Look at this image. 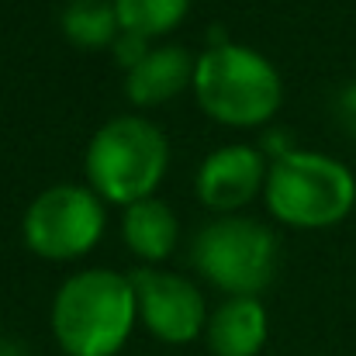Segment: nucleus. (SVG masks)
Segmentation results:
<instances>
[{
  "label": "nucleus",
  "instance_id": "nucleus-1",
  "mask_svg": "<svg viewBox=\"0 0 356 356\" xmlns=\"http://www.w3.org/2000/svg\"><path fill=\"white\" fill-rule=\"evenodd\" d=\"M138 318L131 277L94 266L73 273L52 301V336L66 356H115Z\"/></svg>",
  "mask_w": 356,
  "mask_h": 356
},
{
  "label": "nucleus",
  "instance_id": "nucleus-2",
  "mask_svg": "<svg viewBox=\"0 0 356 356\" xmlns=\"http://www.w3.org/2000/svg\"><path fill=\"white\" fill-rule=\"evenodd\" d=\"M194 94L208 118L229 128H256L280 111L284 83L277 66L236 42L211 45L194 66Z\"/></svg>",
  "mask_w": 356,
  "mask_h": 356
},
{
  "label": "nucleus",
  "instance_id": "nucleus-3",
  "mask_svg": "<svg viewBox=\"0 0 356 356\" xmlns=\"http://www.w3.org/2000/svg\"><path fill=\"white\" fill-rule=\"evenodd\" d=\"M266 208L291 229H332L356 204V177L325 152L291 149L266 166Z\"/></svg>",
  "mask_w": 356,
  "mask_h": 356
},
{
  "label": "nucleus",
  "instance_id": "nucleus-4",
  "mask_svg": "<svg viewBox=\"0 0 356 356\" xmlns=\"http://www.w3.org/2000/svg\"><path fill=\"white\" fill-rule=\"evenodd\" d=\"M170 166L166 135L138 115L111 118L97 128L87 145V180L90 191L111 204H135L152 197Z\"/></svg>",
  "mask_w": 356,
  "mask_h": 356
},
{
  "label": "nucleus",
  "instance_id": "nucleus-5",
  "mask_svg": "<svg viewBox=\"0 0 356 356\" xmlns=\"http://www.w3.org/2000/svg\"><path fill=\"white\" fill-rule=\"evenodd\" d=\"M194 266L232 298H256L277 273V238L252 218H218L194 242Z\"/></svg>",
  "mask_w": 356,
  "mask_h": 356
},
{
  "label": "nucleus",
  "instance_id": "nucleus-6",
  "mask_svg": "<svg viewBox=\"0 0 356 356\" xmlns=\"http://www.w3.org/2000/svg\"><path fill=\"white\" fill-rule=\"evenodd\" d=\"M24 242L42 259H80L104 236V204L90 187L59 184L24 211Z\"/></svg>",
  "mask_w": 356,
  "mask_h": 356
},
{
  "label": "nucleus",
  "instance_id": "nucleus-7",
  "mask_svg": "<svg viewBox=\"0 0 356 356\" xmlns=\"http://www.w3.org/2000/svg\"><path fill=\"white\" fill-rule=\"evenodd\" d=\"M131 287L138 301V318L159 343L187 346L201 336L204 298L187 277L142 266L131 273Z\"/></svg>",
  "mask_w": 356,
  "mask_h": 356
},
{
  "label": "nucleus",
  "instance_id": "nucleus-8",
  "mask_svg": "<svg viewBox=\"0 0 356 356\" xmlns=\"http://www.w3.org/2000/svg\"><path fill=\"white\" fill-rule=\"evenodd\" d=\"M263 184H266V163L263 152L252 145L215 149L197 170V197L215 211L245 208Z\"/></svg>",
  "mask_w": 356,
  "mask_h": 356
},
{
  "label": "nucleus",
  "instance_id": "nucleus-9",
  "mask_svg": "<svg viewBox=\"0 0 356 356\" xmlns=\"http://www.w3.org/2000/svg\"><path fill=\"white\" fill-rule=\"evenodd\" d=\"M194 59L180 45H159L149 49L131 70H128V101L135 108H156L177 97L184 87L194 83Z\"/></svg>",
  "mask_w": 356,
  "mask_h": 356
},
{
  "label": "nucleus",
  "instance_id": "nucleus-10",
  "mask_svg": "<svg viewBox=\"0 0 356 356\" xmlns=\"http://www.w3.org/2000/svg\"><path fill=\"white\" fill-rule=\"evenodd\" d=\"M266 343V312L256 298H229L208 318V346L215 356H256Z\"/></svg>",
  "mask_w": 356,
  "mask_h": 356
},
{
  "label": "nucleus",
  "instance_id": "nucleus-11",
  "mask_svg": "<svg viewBox=\"0 0 356 356\" xmlns=\"http://www.w3.org/2000/svg\"><path fill=\"white\" fill-rule=\"evenodd\" d=\"M124 242L145 263L166 259L177 245V215L159 197H142L128 204L124 208Z\"/></svg>",
  "mask_w": 356,
  "mask_h": 356
},
{
  "label": "nucleus",
  "instance_id": "nucleus-12",
  "mask_svg": "<svg viewBox=\"0 0 356 356\" xmlns=\"http://www.w3.org/2000/svg\"><path fill=\"white\" fill-rule=\"evenodd\" d=\"M63 35L80 49L115 45V38L121 35L115 3L111 0H73L63 10Z\"/></svg>",
  "mask_w": 356,
  "mask_h": 356
},
{
  "label": "nucleus",
  "instance_id": "nucleus-13",
  "mask_svg": "<svg viewBox=\"0 0 356 356\" xmlns=\"http://www.w3.org/2000/svg\"><path fill=\"white\" fill-rule=\"evenodd\" d=\"M111 3L121 31L138 35L145 42L173 31L191 10V0H111Z\"/></svg>",
  "mask_w": 356,
  "mask_h": 356
},
{
  "label": "nucleus",
  "instance_id": "nucleus-14",
  "mask_svg": "<svg viewBox=\"0 0 356 356\" xmlns=\"http://www.w3.org/2000/svg\"><path fill=\"white\" fill-rule=\"evenodd\" d=\"M149 49H145V38H138V35H128V31H121L118 38H115V56H118V63L124 70H131L142 56H145Z\"/></svg>",
  "mask_w": 356,
  "mask_h": 356
},
{
  "label": "nucleus",
  "instance_id": "nucleus-15",
  "mask_svg": "<svg viewBox=\"0 0 356 356\" xmlns=\"http://www.w3.org/2000/svg\"><path fill=\"white\" fill-rule=\"evenodd\" d=\"M336 108H339V118H343V124H346V128L356 135V80H353V83H346V87L339 90Z\"/></svg>",
  "mask_w": 356,
  "mask_h": 356
}]
</instances>
